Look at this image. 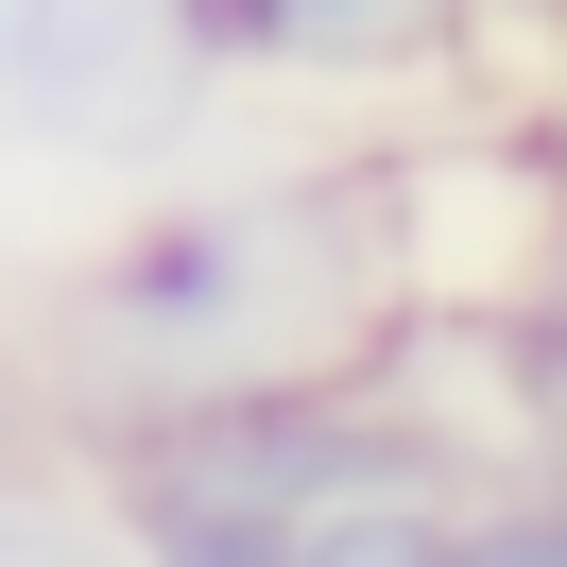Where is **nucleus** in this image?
<instances>
[{"label": "nucleus", "mask_w": 567, "mask_h": 567, "mask_svg": "<svg viewBox=\"0 0 567 567\" xmlns=\"http://www.w3.org/2000/svg\"><path fill=\"white\" fill-rule=\"evenodd\" d=\"M327 241H344V207H327V189L155 224V241L86 292V327H104V344H138V361H173V395L292 379V361H310V310L344 292V258H327Z\"/></svg>", "instance_id": "1"}, {"label": "nucleus", "mask_w": 567, "mask_h": 567, "mask_svg": "<svg viewBox=\"0 0 567 567\" xmlns=\"http://www.w3.org/2000/svg\"><path fill=\"white\" fill-rule=\"evenodd\" d=\"M207 0H0V86L52 155H155L207 104Z\"/></svg>", "instance_id": "2"}, {"label": "nucleus", "mask_w": 567, "mask_h": 567, "mask_svg": "<svg viewBox=\"0 0 567 567\" xmlns=\"http://www.w3.org/2000/svg\"><path fill=\"white\" fill-rule=\"evenodd\" d=\"M207 18H224V52L310 70V86H395L464 35V0H207Z\"/></svg>", "instance_id": "3"}, {"label": "nucleus", "mask_w": 567, "mask_h": 567, "mask_svg": "<svg viewBox=\"0 0 567 567\" xmlns=\"http://www.w3.org/2000/svg\"><path fill=\"white\" fill-rule=\"evenodd\" d=\"M292 550L310 567H447V516H430V482H379V498H327Z\"/></svg>", "instance_id": "4"}, {"label": "nucleus", "mask_w": 567, "mask_h": 567, "mask_svg": "<svg viewBox=\"0 0 567 567\" xmlns=\"http://www.w3.org/2000/svg\"><path fill=\"white\" fill-rule=\"evenodd\" d=\"M447 567H567V482H550V498H482V516H447Z\"/></svg>", "instance_id": "5"}, {"label": "nucleus", "mask_w": 567, "mask_h": 567, "mask_svg": "<svg viewBox=\"0 0 567 567\" xmlns=\"http://www.w3.org/2000/svg\"><path fill=\"white\" fill-rule=\"evenodd\" d=\"M155 567H310L276 516H155Z\"/></svg>", "instance_id": "6"}, {"label": "nucleus", "mask_w": 567, "mask_h": 567, "mask_svg": "<svg viewBox=\"0 0 567 567\" xmlns=\"http://www.w3.org/2000/svg\"><path fill=\"white\" fill-rule=\"evenodd\" d=\"M464 18H567V0H464Z\"/></svg>", "instance_id": "7"}, {"label": "nucleus", "mask_w": 567, "mask_h": 567, "mask_svg": "<svg viewBox=\"0 0 567 567\" xmlns=\"http://www.w3.org/2000/svg\"><path fill=\"white\" fill-rule=\"evenodd\" d=\"M0 567H52V550H35V533H18V516H0Z\"/></svg>", "instance_id": "8"}, {"label": "nucleus", "mask_w": 567, "mask_h": 567, "mask_svg": "<svg viewBox=\"0 0 567 567\" xmlns=\"http://www.w3.org/2000/svg\"><path fill=\"white\" fill-rule=\"evenodd\" d=\"M533 361H550V379H567V310H550V344H533Z\"/></svg>", "instance_id": "9"}]
</instances>
